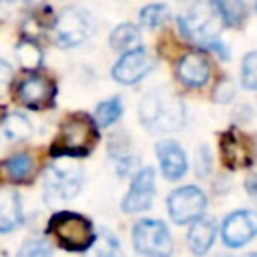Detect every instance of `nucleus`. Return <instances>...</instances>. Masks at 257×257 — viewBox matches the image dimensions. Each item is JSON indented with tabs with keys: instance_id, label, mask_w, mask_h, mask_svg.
<instances>
[{
	"instance_id": "9b49d317",
	"label": "nucleus",
	"mask_w": 257,
	"mask_h": 257,
	"mask_svg": "<svg viewBox=\"0 0 257 257\" xmlns=\"http://www.w3.org/2000/svg\"><path fill=\"white\" fill-rule=\"evenodd\" d=\"M257 235V213L249 209L233 211L221 225V237L227 247H243Z\"/></svg>"
},
{
	"instance_id": "7ed1b4c3",
	"label": "nucleus",
	"mask_w": 257,
	"mask_h": 257,
	"mask_svg": "<svg viewBox=\"0 0 257 257\" xmlns=\"http://www.w3.org/2000/svg\"><path fill=\"white\" fill-rule=\"evenodd\" d=\"M48 231L56 243L68 251H88L96 239L90 219L72 211H58L50 219Z\"/></svg>"
},
{
	"instance_id": "412c9836",
	"label": "nucleus",
	"mask_w": 257,
	"mask_h": 257,
	"mask_svg": "<svg viewBox=\"0 0 257 257\" xmlns=\"http://www.w3.org/2000/svg\"><path fill=\"white\" fill-rule=\"evenodd\" d=\"M213 6L217 10L221 22L227 26L237 28L247 18V4L241 0H217V2H213Z\"/></svg>"
},
{
	"instance_id": "4be33fe9",
	"label": "nucleus",
	"mask_w": 257,
	"mask_h": 257,
	"mask_svg": "<svg viewBox=\"0 0 257 257\" xmlns=\"http://www.w3.org/2000/svg\"><path fill=\"white\" fill-rule=\"evenodd\" d=\"M139 28L131 22H122L118 26H114V30L110 32V38H108V44L112 50H118V52H128L135 48V44L139 42Z\"/></svg>"
},
{
	"instance_id": "423d86ee",
	"label": "nucleus",
	"mask_w": 257,
	"mask_h": 257,
	"mask_svg": "<svg viewBox=\"0 0 257 257\" xmlns=\"http://www.w3.org/2000/svg\"><path fill=\"white\" fill-rule=\"evenodd\" d=\"M133 245L145 257H171L173 237L159 219H141L133 227Z\"/></svg>"
},
{
	"instance_id": "0eeeda50",
	"label": "nucleus",
	"mask_w": 257,
	"mask_h": 257,
	"mask_svg": "<svg viewBox=\"0 0 257 257\" xmlns=\"http://www.w3.org/2000/svg\"><path fill=\"white\" fill-rule=\"evenodd\" d=\"M92 32H94L92 16L78 6H68L60 10L58 16L54 18V40L62 48H70L84 42Z\"/></svg>"
},
{
	"instance_id": "9d476101",
	"label": "nucleus",
	"mask_w": 257,
	"mask_h": 257,
	"mask_svg": "<svg viewBox=\"0 0 257 257\" xmlns=\"http://www.w3.org/2000/svg\"><path fill=\"white\" fill-rule=\"evenodd\" d=\"M157 60L155 56L139 46V48H133L128 52H124L112 66V78L120 84H135L139 82L143 76H147L153 68H155Z\"/></svg>"
},
{
	"instance_id": "dca6fc26",
	"label": "nucleus",
	"mask_w": 257,
	"mask_h": 257,
	"mask_svg": "<svg viewBox=\"0 0 257 257\" xmlns=\"http://www.w3.org/2000/svg\"><path fill=\"white\" fill-rule=\"evenodd\" d=\"M215 233H217V225L211 217H201V219L193 221V225L189 227V233H187L189 249L195 255H205L215 241Z\"/></svg>"
},
{
	"instance_id": "7c9ffc66",
	"label": "nucleus",
	"mask_w": 257,
	"mask_h": 257,
	"mask_svg": "<svg viewBox=\"0 0 257 257\" xmlns=\"http://www.w3.org/2000/svg\"><path fill=\"white\" fill-rule=\"evenodd\" d=\"M245 189L249 195H257V175H249L245 181Z\"/></svg>"
},
{
	"instance_id": "a211bd4d",
	"label": "nucleus",
	"mask_w": 257,
	"mask_h": 257,
	"mask_svg": "<svg viewBox=\"0 0 257 257\" xmlns=\"http://www.w3.org/2000/svg\"><path fill=\"white\" fill-rule=\"evenodd\" d=\"M0 135L8 143H18L32 135V124L22 112H8L2 116Z\"/></svg>"
},
{
	"instance_id": "473e14b6",
	"label": "nucleus",
	"mask_w": 257,
	"mask_h": 257,
	"mask_svg": "<svg viewBox=\"0 0 257 257\" xmlns=\"http://www.w3.org/2000/svg\"><path fill=\"white\" fill-rule=\"evenodd\" d=\"M255 10H257V6H255Z\"/></svg>"
},
{
	"instance_id": "f3484780",
	"label": "nucleus",
	"mask_w": 257,
	"mask_h": 257,
	"mask_svg": "<svg viewBox=\"0 0 257 257\" xmlns=\"http://www.w3.org/2000/svg\"><path fill=\"white\" fill-rule=\"evenodd\" d=\"M24 221L22 201L16 191H0V233L18 229Z\"/></svg>"
},
{
	"instance_id": "cd10ccee",
	"label": "nucleus",
	"mask_w": 257,
	"mask_h": 257,
	"mask_svg": "<svg viewBox=\"0 0 257 257\" xmlns=\"http://www.w3.org/2000/svg\"><path fill=\"white\" fill-rule=\"evenodd\" d=\"M233 96H235V84H233V80L221 78V80L217 82L215 90H213V98H215L217 102H229Z\"/></svg>"
},
{
	"instance_id": "4468645a",
	"label": "nucleus",
	"mask_w": 257,
	"mask_h": 257,
	"mask_svg": "<svg viewBox=\"0 0 257 257\" xmlns=\"http://www.w3.org/2000/svg\"><path fill=\"white\" fill-rule=\"evenodd\" d=\"M177 76L185 86L191 88L205 86L211 76V62L201 50H191L181 56L177 64Z\"/></svg>"
},
{
	"instance_id": "c85d7f7f",
	"label": "nucleus",
	"mask_w": 257,
	"mask_h": 257,
	"mask_svg": "<svg viewBox=\"0 0 257 257\" xmlns=\"http://www.w3.org/2000/svg\"><path fill=\"white\" fill-rule=\"evenodd\" d=\"M209 171H211V153L207 145H201L197 149V175L205 177Z\"/></svg>"
},
{
	"instance_id": "aec40b11",
	"label": "nucleus",
	"mask_w": 257,
	"mask_h": 257,
	"mask_svg": "<svg viewBox=\"0 0 257 257\" xmlns=\"http://www.w3.org/2000/svg\"><path fill=\"white\" fill-rule=\"evenodd\" d=\"M16 58L26 72H38L42 64V48L32 38H22L16 44Z\"/></svg>"
},
{
	"instance_id": "f8f14e48",
	"label": "nucleus",
	"mask_w": 257,
	"mask_h": 257,
	"mask_svg": "<svg viewBox=\"0 0 257 257\" xmlns=\"http://www.w3.org/2000/svg\"><path fill=\"white\" fill-rule=\"evenodd\" d=\"M155 199V171L151 167L141 169L128 187V193L122 199L124 213H143L153 205Z\"/></svg>"
},
{
	"instance_id": "20e7f679",
	"label": "nucleus",
	"mask_w": 257,
	"mask_h": 257,
	"mask_svg": "<svg viewBox=\"0 0 257 257\" xmlns=\"http://www.w3.org/2000/svg\"><path fill=\"white\" fill-rule=\"evenodd\" d=\"M221 18L213 6V2H195L189 6V10L185 14L179 16V28L181 32L207 46L213 44L215 40H219V30H221Z\"/></svg>"
},
{
	"instance_id": "1a4fd4ad",
	"label": "nucleus",
	"mask_w": 257,
	"mask_h": 257,
	"mask_svg": "<svg viewBox=\"0 0 257 257\" xmlns=\"http://www.w3.org/2000/svg\"><path fill=\"white\" fill-rule=\"evenodd\" d=\"M16 96L26 108H46L54 102L56 82L42 72H26L16 84Z\"/></svg>"
},
{
	"instance_id": "a878e982",
	"label": "nucleus",
	"mask_w": 257,
	"mask_h": 257,
	"mask_svg": "<svg viewBox=\"0 0 257 257\" xmlns=\"http://www.w3.org/2000/svg\"><path fill=\"white\" fill-rule=\"evenodd\" d=\"M241 82L249 90H257V50H251L243 56L241 62Z\"/></svg>"
},
{
	"instance_id": "393cba45",
	"label": "nucleus",
	"mask_w": 257,
	"mask_h": 257,
	"mask_svg": "<svg viewBox=\"0 0 257 257\" xmlns=\"http://www.w3.org/2000/svg\"><path fill=\"white\" fill-rule=\"evenodd\" d=\"M169 16H171V12H169V6H167V4H147V6L141 8V12H139V20H141V24L147 26V28H157V26H161Z\"/></svg>"
},
{
	"instance_id": "39448f33",
	"label": "nucleus",
	"mask_w": 257,
	"mask_h": 257,
	"mask_svg": "<svg viewBox=\"0 0 257 257\" xmlns=\"http://www.w3.org/2000/svg\"><path fill=\"white\" fill-rule=\"evenodd\" d=\"M82 185L80 165H52L44 173V201L50 207H60L74 199Z\"/></svg>"
},
{
	"instance_id": "f257e3e1",
	"label": "nucleus",
	"mask_w": 257,
	"mask_h": 257,
	"mask_svg": "<svg viewBox=\"0 0 257 257\" xmlns=\"http://www.w3.org/2000/svg\"><path fill=\"white\" fill-rule=\"evenodd\" d=\"M96 143H98V126L94 118L84 112H74L62 120L60 131L50 145V155L56 159L62 157L80 159L92 153Z\"/></svg>"
},
{
	"instance_id": "6e6552de",
	"label": "nucleus",
	"mask_w": 257,
	"mask_h": 257,
	"mask_svg": "<svg viewBox=\"0 0 257 257\" xmlns=\"http://www.w3.org/2000/svg\"><path fill=\"white\" fill-rule=\"evenodd\" d=\"M207 207V197L205 193L195 187V185H185L175 189L167 197V211L169 217L177 225H185L191 221H197L203 217V211Z\"/></svg>"
},
{
	"instance_id": "5701e85b",
	"label": "nucleus",
	"mask_w": 257,
	"mask_h": 257,
	"mask_svg": "<svg viewBox=\"0 0 257 257\" xmlns=\"http://www.w3.org/2000/svg\"><path fill=\"white\" fill-rule=\"evenodd\" d=\"M84 257H124V255L116 237L108 231H102L100 235H96L90 249L84 251Z\"/></svg>"
},
{
	"instance_id": "c756f323",
	"label": "nucleus",
	"mask_w": 257,
	"mask_h": 257,
	"mask_svg": "<svg viewBox=\"0 0 257 257\" xmlns=\"http://www.w3.org/2000/svg\"><path fill=\"white\" fill-rule=\"evenodd\" d=\"M10 78H12V68H10V64L0 58V92H4V88H6L8 82H10Z\"/></svg>"
},
{
	"instance_id": "6ab92c4d",
	"label": "nucleus",
	"mask_w": 257,
	"mask_h": 257,
	"mask_svg": "<svg viewBox=\"0 0 257 257\" xmlns=\"http://www.w3.org/2000/svg\"><path fill=\"white\" fill-rule=\"evenodd\" d=\"M2 169H4V173H6V177L10 181L22 183L24 179L32 177V173H34V159L28 153H16V155H12L10 159H6L2 163Z\"/></svg>"
},
{
	"instance_id": "b1692460",
	"label": "nucleus",
	"mask_w": 257,
	"mask_h": 257,
	"mask_svg": "<svg viewBox=\"0 0 257 257\" xmlns=\"http://www.w3.org/2000/svg\"><path fill=\"white\" fill-rule=\"evenodd\" d=\"M122 114V100L120 96H110L108 100L98 102L96 110H94V122L100 128H106L110 124H114Z\"/></svg>"
},
{
	"instance_id": "ddd939ff",
	"label": "nucleus",
	"mask_w": 257,
	"mask_h": 257,
	"mask_svg": "<svg viewBox=\"0 0 257 257\" xmlns=\"http://www.w3.org/2000/svg\"><path fill=\"white\" fill-rule=\"evenodd\" d=\"M219 149H221V161L225 163V167H229L233 171L247 169L253 165V145L243 133H239L235 128L221 135Z\"/></svg>"
},
{
	"instance_id": "2f4dec72",
	"label": "nucleus",
	"mask_w": 257,
	"mask_h": 257,
	"mask_svg": "<svg viewBox=\"0 0 257 257\" xmlns=\"http://www.w3.org/2000/svg\"><path fill=\"white\" fill-rule=\"evenodd\" d=\"M241 257H257V253H249V255H241Z\"/></svg>"
},
{
	"instance_id": "bb28decb",
	"label": "nucleus",
	"mask_w": 257,
	"mask_h": 257,
	"mask_svg": "<svg viewBox=\"0 0 257 257\" xmlns=\"http://www.w3.org/2000/svg\"><path fill=\"white\" fill-rule=\"evenodd\" d=\"M16 257H52V247L44 239H30L18 249Z\"/></svg>"
},
{
	"instance_id": "2eb2a0df",
	"label": "nucleus",
	"mask_w": 257,
	"mask_h": 257,
	"mask_svg": "<svg viewBox=\"0 0 257 257\" xmlns=\"http://www.w3.org/2000/svg\"><path fill=\"white\" fill-rule=\"evenodd\" d=\"M157 157L165 179L177 181L187 173V155L175 141H161L157 145Z\"/></svg>"
},
{
	"instance_id": "f03ea898",
	"label": "nucleus",
	"mask_w": 257,
	"mask_h": 257,
	"mask_svg": "<svg viewBox=\"0 0 257 257\" xmlns=\"http://www.w3.org/2000/svg\"><path fill=\"white\" fill-rule=\"evenodd\" d=\"M141 122L153 133L179 131L185 124V104L169 88L161 86L151 90L139 106Z\"/></svg>"
}]
</instances>
